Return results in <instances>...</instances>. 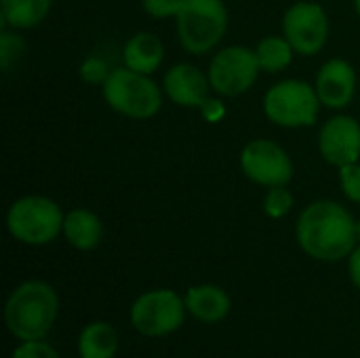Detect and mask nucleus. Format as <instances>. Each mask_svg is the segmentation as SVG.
I'll use <instances>...</instances> for the list:
<instances>
[{"label": "nucleus", "instance_id": "nucleus-1", "mask_svg": "<svg viewBox=\"0 0 360 358\" xmlns=\"http://www.w3.org/2000/svg\"><path fill=\"white\" fill-rule=\"evenodd\" d=\"M356 224L352 215L333 200L312 203L297 222V243L300 247L325 262H335L354 251Z\"/></svg>", "mask_w": 360, "mask_h": 358}, {"label": "nucleus", "instance_id": "nucleus-2", "mask_svg": "<svg viewBox=\"0 0 360 358\" xmlns=\"http://www.w3.org/2000/svg\"><path fill=\"white\" fill-rule=\"evenodd\" d=\"M57 317V295L40 281L19 285L6 302L4 319L11 333L23 342L40 340L49 333Z\"/></svg>", "mask_w": 360, "mask_h": 358}, {"label": "nucleus", "instance_id": "nucleus-3", "mask_svg": "<svg viewBox=\"0 0 360 358\" xmlns=\"http://www.w3.org/2000/svg\"><path fill=\"white\" fill-rule=\"evenodd\" d=\"M175 17L179 42L194 55L217 46L228 27V11L221 0H181Z\"/></svg>", "mask_w": 360, "mask_h": 358}, {"label": "nucleus", "instance_id": "nucleus-4", "mask_svg": "<svg viewBox=\"0 0 360 358\" xmlns=\"http://www.w3.org/2000/svg\"><path fill=\"white\" fill-rule=\"evenodd\" d=\"M103 97L112 110L135 120L152 118L162 106V95L156 82L150 80L148 74L129 68L110 72L103 82Z\"/></svg>", "mask_w": 360, "mask_h": 358}, {"label": "nucleus", "instance_id": "nucleus-5", "mask_svg": "<svg viewBox=\"0 0 360 358\" xmlns=\"http://www.w3.org/2000/svg\"><path fill=\"white\" fill-rule=\"evenodd\" d=\"M61 209L46 196H23L15 200L6 215L8 232L25 245L51 243L63 230Z\"/></svg>", "mask_w": 360, "mask_h": 358}, {"label": "nucleus", "instance_id": "nucleus-6", "mask_svg": "<svg viewBox=\"0 0 360 358\" xmlns=\"http://www.w3.org/2000/svg\"><path fill=\"white\" fill-rule=\"evenodd\" d=\"M319 93L304 80H283L264 97L266 116L278 127H310L319 114Z\"/></svg>", "mask_w": 360, "mask_h": 358}, {"label": "nucleus", "instance_id": "nucleus-7", "mask_svg": "<svg viewBox=\"0 0 360 358\" xmlns=\"http://www.w3.org/2000/svg\"><path fill=\"white\" fill-rule=\"evenodd\" d=\"M131 321L141 335H169L177 331L184 323V300L167 289L143 293L133 304Z\"/></svg>", "mask_w": 360, "mask_h": 358}, {"label": "nucleus", "instance_id": "nucleus-8", "mask_svg": "<svg viewBox=\"0 0 360 358\" xmlns=\"http://www.w3.org/2000/svg\"><path fill=\"white\" fill-rule=\"evenodd\" d=\"M255 51L247 46H228L219 51L209 68V82L219 95L234 97L253 87L259 74Z\"/></svg>", "mask_w": 360, "mask_h": 358}, {"label": "nucleus", "instance_id": "nucleus-9", "mask_svg": "<svg viewBox=\"0 0 360 358\" xmlns=\"http://www.w3.org/2000/svg\"><path fill=\"white\" fill-rule=\"evenodd\" d=\"M283 32L293 51L302 55H316L329 36V19L316 2H295L283 19Z\"/></svg>", "mask_w": 360, "mask_h": 358}, {"label": "nucleus", "instance_id": "nucleus-10", "mask_svg": "<svg viewBox=\"0 0 360 358\" xmlns=\"http://www.w3.org/2000/svg\"><path fill=\"white\" fill-rule=\"evenodd\" d=\"M240 167L249 179L262 186H287L293 177V162L287 152L268 139H255L247 143L240 154Z\"/></svg>", "mask_w": 360, "mask_h": 358}, {"label": "nucleus", "instance_id": "nucleus-11", "mask_svg": "<svg viewBox=\"0 0 360 358\" xmlns=\"http://www.w3.org/2000/svg\"><path fill=\"white\" fill-rule=\"evenodd\" d=\"M319 146L329 165L346 167L359 162L360 124L352 116H335L327 120L321 129Z\"/></svg>", "mask_w": 360, "mask_h": 358}, {"label": "nucleus", "instance_id": "nucleus-12", "mask_svg": "<svg viewBox=\"0 0 360 358\" xmlns=\"http://www.w3.org/2000/svg\"><path fill=\"white\" fill-rule=\"evenodd\" d=\"M209 78L190 63H177L165 76V93L177 106L202 108L209 99Z\"/></svg>", "mask_w": 360, "mask_h": 358}, {"label": "nucleus", "instance_id": "nucleus-13", "mask_svg": "<svg viewBox=\"0 0 360 358\" xmlns=\"http://www.w3.org/2000/svg\"><path fill=\"white\" fill-rule=\"evenodd\" d=\"M316 93L321 103L327 108H346L356 91V74L354 68L344 59L327 61L316 78Z\"/></svg>", "mask_w": 360, "mask_h": 358}, {"label": "nucleus", "instance_id": "nucleus-14", "mask_svg": "<svg viewBox=\"0 0 360 358\" xmlns=\"http://www.w3.org/2000/svg\"><path fill=\"white\" fill-rule=\"evenodd\" d=\"M124 65L139 74H152L158 70L165 57V46L158 36L150 32H139L124 44Z\"/></svg>", "mask_w": 360, "mask_h": 358}, {"label": "nucleus", "instance_id": "nucleus-15", "mask_svg": "<svg viewBox=\"0 0 360 358\" xmlns=\"http://www.w3.org/2000/svg\"><path fill=\"white\" fill-rule=\"evenodd\" d=\"M186 306L194 319L205 321V323H217L228 314L230 298L219 287L202 285V287H192L188 291Z\"/></svg>", "mask_w": 360, "mask_h": 358}, {"label": "nucleus", "instance_id": "nucleus-16", "mask_svg": "<svg viewBox=\"0 0 360 358\" xmlns=\"http://www.w3.org/2000/svg\"><path fill=\"white\" fill-rule=\"evenodd\" d=\"M63 234L76 249L89 251L99 245L103 228L95 213L84 209H74L63 219Z\"/></svg>", "mask_w": 360, "mask_h": 358}, {"label": "nucleus", "instance_id": "nucleus-17", "mask_svg": "<svg viewBox=\"0 0 360 358\" xmlns=\"http://www.w3.org/2000/svg\"><path fill=\"white\" fill-rule=\"evenodd\" d=\"M2 25L27 30L38 25L51 11V0H0Z\"/></svg>", "mask_w": 360, "mask_h": 358}, {"label": "nucleus", "instance_id": "nucleus-18", "mask_svg": "<svg viewBox=\"0 0 360 358\" xmlns=\"http://www.w3.org/2000/svg\"><path fill=\"white\" fill-rule=\"evenodd\" d=\"M118 350V335L105 323L89 325L78 342L80 358H114Z\"/></svg>", "mask_w": 360, "mask_h": 358}, {"label": "nucleus", "instance_id": "nucleus-19", "mask_svg": "<svg viewBox=\"0 0 360 358\" xmlns=\"http://www.w3.org/2000/svg\"><path fill=\"white\" fill-rule=\"evenodd\" d=\"M255 55H257L259 68L264 72H281V70H285L291 63V59H293V46L289 44L287 38L268 36V38H264L257 44Z\"/></svg>", "mask_w": 360, "mask_h": 358}, {"label": "nucleus", "instance_id": "nucleus-20", "mask_svg": "<svg viewBox=\"0 0 360 358\" xmlns=\"http://www.w3.org/2000/svg\"><path fill=\"white\" fill-rule=\"evenodd\" d=\"M23 53V40L8 32L6 25H2V34H0V63H2V70L8 72L11 65L21 57Z\"/></svg>", "mask_w": 360, "mask_h": 358}, {"label": "nucleus", "instance_id": "nucleus-21", "mask_svg": "<svg viewBox=\"0 0 360 358\" xmlns=\"http://www.w3.org/2000/svg\"><path fill=\"white\" fill-rule=\"evenodd\" d=\"M293 205V196L291 192L285 188V186H272L266 194V203H264V209L270 217H283L289 213Z\"/></svg>", "mask_w": 360, "mask_h": 358}, {"label": "nucleus", "instance_id": "nucleus-22", "mask_svg": "<svg viewBox=\"0 0 360 358\" xmlns=\"http://www.w3.org/2000/svg\"><path fill=\"white\" fill-rule=\"evenodd\" d=\"M340 179L346 196L354 203H360V165L352 162L346 167H340Z\"/></svg>", "mask_w": 360, "mask_h": 358}, {"label": "nucleus", "instance_id": "nucleus-23", "mask_svg": "<svg viewBox=\"0 0 360 358\" xmlns=\"http://www.w3.org/2000/svg\"><path fill=\"white\" fill-rule=\"evenodd\" d=\"M13 358H59V357H57V352H55L49 344H44V342H40V340H32V342H25L23 346H19V348L13 352Z\"/></svg>", "mask_w": 360, "mask_h": 358}, {"label": "nucleus", "instance_id": "nucleus-24", "mask_svg": "<svg viewBox=\"0 0 360 358\" xmlns=\"http://www.w3.org/2000/svg\"><path fill=\"white\" fill-rule=\"evenodd\" d=\"M80 76L86 80V82H105V78L110 76L108 72V65L105 61L97 59V57H89L82 65H80Z\"/></svg>", "mask_w": 360, "mask_h": 358}, {"label": "nucleus", "instance_id": "nucleus-25", "mask_svg": "<svg viewBox=\"0 0 360 358\" xmlns=\"http://www.w3.org/2000/svg\"><path fill=\"white\" fill-rule=\"evenodd\" d=\"M181 6V0H143V8L148 15L165 19L171 15H177Z\"/></svg>", "mask_w": 360, "mask_h": 358}, {"label": "nucleus", "instance_id": "nucleus-26", "mask_svg": "<svg viewBox=\"0 0 360 358\" xmlns=\"http://www.w3.org/2000/svg\"><path fill=\"white\" fill-rule=\"evenodd\" d=\"M202 114L209 122H215L224 116V106L215 99H207V103L202 106Z\"/></svg>", "mask_w": 360, "mask_h": 358}, {"label": "nucleus", "instance_id": "nucleus-27", "mask_svg": "<svg viewBox=\"0 0 360 358\" xmlns=\"http://www.w3.org/2000/svg\"><path fill=\"white\" fill-rule=\"evenodd\" d=\"M350 276H352L354 285L360 289V247L350 253Z\"/></svg>", "mask_w": 360, "mask_h": 358}, {"label": "nucleus", "instance_id": "nucleus-28", "mask_svg": "<svg viewBox=\"0 0 360 358\" xmlns=\"http://www.w3.org/2000/svg\"><path fill=\"white\" fill-rule=\"evenodd\" d=\"M354 6H356V13H359L360 17V0H354Z\"/></svg>", "mask_w": 360, "mask_h": 358}, {"label": "nucleus", "instance_id": "nucleus-29", "mask_svg": "<svg viewBox=\"0 0 360 358\" xmlns=\"http://www.w3.org/2000/svg\"><path fill=\"white\" fill-rule=\"evenodd\" d=\"M356 236H359L360 241V224H356Z\"/></svg>", "mask_w": 360, "mask_h": 358}]
</instances>
